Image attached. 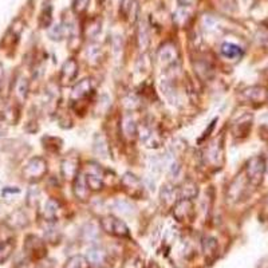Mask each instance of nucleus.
<instances>
[{"instance_id": "nucleus-10", "label": "nucleus", "mask_w": 268, "mask_h": 268, "mask_svg": "<svg viewBox=\"0 0 268 268\" xmlns=\"http://www.w3.org/2000/svg\"><path fill=\"white\" fill-rule=\"evenodd\" d=\"M93 91V81L91 79H82L81 82L72 87L71 91V101H79L83 100Z\"/></svg>"}, {"instance_id": "nucleus-26", "label": "nucleus", "mask_w": 268, "mask_h": 268, "mask_svg": "<svg viewBox=\"0 0 268 268\" xmlns=\"http://www.w3.org/2000/svg\"><path fill=\"white\" fill-rule=\"evenodd\" d=\"M66 35H68V27H66V26L62 25V23L53 26V27L48 30V36H50L53 40H57V42H61L62 39H64Z\"/></svg>"}, {"instance_id": "nucleus-4", "label": "nucleus", "mask_w": 268, "mask_h": 268, "mask_svg": "<svg viewBox=\"0 0 268 268\" xmlns=\"http://www.w3.org/2000/svg\"><path fill=\"white\" fill-rule=\"evenodd\" d=\"M86 180L89 184L91 190H100L104 186V170L100 165L90 162L87 165V175H86Z\"/></svg>"}, {"instance_id": "nucleus-2", "label": "nucleus", "mask_w": 268, "mask_h": 268, "mask_svg": "<svg viewBox=\"0 0 268 268\" xmlns=\"http://www.w3.org/2000/svg\"><path fill=\"white\" fill-rule=\"evenodd\" d=\"M101 227L109 235L118 236V237H128L129 236L128 225L114 216H105L101 220Z\"/></svg>"}, {"instance_id": "nucleus-27", "label": "nucleus", "mask_w": 268, "mask_h": 268, "mask_svg": "<svg viewBox=\"0 0 268 268\" xmlns=\"http://www.w3.org/2000/svg\"><path fill=\"white\" fill-rule=\"evenodd\" d=\"M114 209L117 212H119L121 214H125V216H130V214L134 213L136 208L133 205L130 201L128 200H117L114 203Z\"/></svg>"}, {"instance_id": "nucleus-32", "label": "nucleus", "mask_w": 268, "mask_h": 268, "mask_svg": "<svg viewBox=\"0 0 268 268\" xmlns=\"http://www.w3.org/2000/svg\"><path fill=\"white\" fill-rule=\"evenodd\" d=\"M161 87H162V93H164V95L166 96L169 101H170L172 104H175L176 89L173 87V85H172L169 81H162V85H161Z\"/></svg>"}, {"instance_id": "nucleus-7", "label": "nucleus", "mask_w": 268, "mask_h": 268, "mask_svg": "<svg viewBox=\"0 0 268 268\" xmlns=\"http://www.w3.org/2000/svg\"><path fill=\"white\" fill-rule=\"evenodd\" d=\"M121 182L126 192L132 197H139L142 194V184H141V181L133 173H125L124 177H122Z\"/></svg>"}, {"instance_id": "nucleus-18", "label": "nucleus", "mask_w": 268, "mask_h": 268, "mask_svg": "<svg viewBox=\"0 0 268 268\" xmlns=\"http://www.w3.org/2000/svg\"><path fill=\"white\" fill-rule=\"evenodd\" d=\"M122 133L128 139H133L138 134V126L130 114H126L122 119Z\"/></svg>"}, {"instance_id": "nucleus-14", "label": "nucleus", "mask_w": 268, "mask_h": 268, "mask_svg": "<svg viewBox=\"0 0 268 268\" xmlns=\"http://www.w3.org/2000/svg\"><path fill=\"white\" fill-rule=\"evenodd\" d=\"M192 213V200L181 199L173 208V216L177 222H184Z\"/></svg>"}, {"instance_id": "nucleus-12", "label": "nucleus", "mask_w": 268, "mask_h": 268, "mask_svg": "<svg viewBox=\"0 0 268 268\" xmlns=\"http://www.w3.org/2000/svg\"><path fill=\"white\" fill-rule=\"evenodd\" d=\"M243 96L247 101L250 102H255V104H263L267 101V91H265L264 87H260V86H252V87H248L243 91Z\"/></svg>"}, {"instance_id": "nucleus-9", "label": "nucleus", "mask_w": 268, "mask_h": 268, "mask_svg": "<svg viewBox=\"0 0 268 268\" xmlns=\"http://www.w3.org/2000/svg\"><path fill=\"white\" fill-rule=\"evenodd\" d=\"M179 59V53L176 48L175 44L172 43H166L164 46H161V48L158 50V61L165 66L173 64L175 62H177Z\"/></svg>"}, {"instance_id": "nucleus-15", "label": "nucleus", "mask_w": 268, "mask_h": 268, "mask_svg": "<svg viewBox=\"0 0 268 268\" xmlns=\"http://www.w3.org/2000/svg\"><path fill=\"white\" fill-rule=\"evenodd\" d=\"M78 158L74 156H68L62 162V176L66 180H74L78 175Z\"/></svg>"}, {"instance_id": "nucleus-5", "label": "nucleus", "mask_w": 268, "mask_h": 268, "mask_svg": "<svg viewBox=\"0 0 268 268\" xmlns=\"http://www.w3.org/2000/svg\"><path fill=\"white\" fill-rule=\"evenodd\" d=\"M90 186L86 180V175L83 173H78L74 179V185H72V192L77 200L79 201H87L90 196Z\"/></svg>"}, {"instance_id": "nucleus-17", "label": "nucleus", "mask_w": 268, "mask_h": 268, "mask_svg": "<svg viewBox=\"0 0 268 268\" xmlns=\"http://www.w3.org/2000/svg\"><path fill=\"white\" fill-rule=\"evenodd\" d=\"M149 29L145 20H141L138 25V30H137V43H138L139 51H147L148 46H149Z\"/></svg>"}, {"instance_id": "nucleus-21", "label": "nucleus", "mask_w": 268, "mask_h": 268, "mask_svg": "<svg viewBox=\"0 0 268 268\" xmlns=\"http://www.w3.org/2000/svg\"><path fill=\"white\" fill-rule=\"evenodd\" d=\"M251 124H252V117L251 115H244L236 122V125L233 126V133L235 136L237 137H244L247 136V133L250 132Z\"/></svg>"}, {"instance_id": "nucleus-23", "label": "nucleus", "mask_w": 268, "mask_h": 268, "mask_svg": "<svg viewBox=\"0 0 268 268\" xmlns=\"http://www.w3.org/2000/svg\"><path fill=\"white\" fill-rule=\"evenodd\" d=\"M194 71L201 79H211L213 77V67L208 62L200 61L194 63Z\"/></svg>"}, {"instance_id": "nucleus-20", "label": "nucleus", "mask_w": 268, "mask_h": 268, "mask_svg": "<svg viewBox=\"0 0 268 268\" xmlns=\"http://www.w3.org/2000/svg\"><path fill=\"white\" fill-rule=\"evenodd\" d=\"M220 53L224 58L228 59H239L243 57V50L233 43H223L220 47Z\"/></svg>"}, {"instance_id": "nucleus-38", "label": "nucleus", "mask_w": 268, "mask_h": 268, "mask_svg": "<svg viewBox=\"0 0 268 268\" xmlns=\"http://www.w3.org/2000/svg\"><path fill=\"white\" fill-rule=\"evenodd\" d=\"M90 0H74V11L77 14H81L87 8Z\"/></svg>"}, {"instance_id": "nucleus-33", "label": "nucleus", "mask_w": 268, "mask_h": 268, "mask_svg": "<svg viewBox=\"0 0 268 268\" xmlns=\"http://www.w3.org/2000/svg\"><path fill=\"white\" fill-rule=\"evenodd\" d=\"M100 54H101V47L96 44H91L90 47H87L86 55H87V61L90 63H96L100 61Z\"/></svg>"}, {"instance_id": "nucleus-8", "label": "nucleus", "mask_w": 268, "mask_h": 268, "mask_svg": "<svg viewBox=\"0 0 268 268\" xmlns=\"http://www.w3.org/2000/svg\"><path fill=\"white\" fill-rule=\"evenodd\" d=\"M78 75V63L75 59L70 58L67 61L64 62L63 67L61 71V83L62 85H70L72 81H75Z\"/></svg>"}, {"instance_id": "nucleus-24", "label": "nucleus", "mask_w": 268, "mask_h": 268, "mask_svg": "<svg viewBox=\"0 0 268 268\" xmlns=\"http://www.w3.org/2000/svg\"><path fill=\"white\" fill-rule=\"evenodd\" d=\"M176 196H177V193H176L175 186H172L170 184H165V185L161 188V200H162V203H164L165 205L175 204Z\"/></svg>"}, {"instance_id": "nucleus-35", "label": "nucleus", "mask_w": 268, "mask_h": 268, "mask_svg": "<svg viewBox=\"0 0 268 268\" xmlns=\"http://www.w3.org/2000/svg\"><path fill=\"white\" fill-rule=\"evenodd\" d=\"M44 237L51 243H58V240L61 237V233L55 227H48L47 231H44Z\"/></svg>"}, {"instance_id": "nucleus-37", "label": "nucleus", "mask_w": 268, "mask_h": 268, "mask_svg": "<svg viewBox=\"0 0 268 268\" xmlns=\"http://www.w3.org/2000/svg\"><path fill=\"white\" fill-rule=\"evenodd\" d=\"M188 18H189V12H188L186 10H179L175 15L176 23H177V25H180V26L184 25V23L188 20Z\"/></svg>"}, {"instance_id": "nucleus-11", "label": "nucleus", "mask_w": 268, "mask_h": 268, "mask_svg": "<svg viewBox=\"0 0 268 268\" xmlns=\"http://www.w3.org/2000/svg\"><path fill=\"white\" fill-rule=\"evenodd\" d=\"M138 136H139V138H141V141H142V142L145 143L148 148L160 147V138H158V136L156 134V132H154L153 129L150 128V126H148V125L141 126V128L138 129Z\"/></svg>"}, {"instance_id": "nucleus-16", "label": "nucleus", "mask_w": 268, "mask_h": 268, "mask_svg": "<svg viewBox=\"0 0 268 268\" xmlns=\"http://www.w3.org/2000/svg\"><path fill=\"white\" fill-rule=\"evenodd\" d=\"M26 250L34 257H43L46 255V247L43 241L35 236H30L26 241Z\"/></svg>"}, {"instance_id": "nucleus-28", "label": "nucleus", "mask_w": 268, "mask_h": 268, "mask_svg": "<svg viewBox=\"0 0 268 268\" xmlns=\"http://www.w3.org/2000/svg\"><path fill=\"white\" fill-rule=\"evenodd\" d=\"M82 235H83V239H85L86 241L94 243V241L98 240V236H100V233H98V228H96L95 225L86 224L85 227H83Z\"/></svg>"}, {"instance_id": "nucleus-36", "label": "nucleus", "mask_w": 268, "mask_h": 268, "mask_svg": "<svg viewBox=\"0 0 268 268\" xmlns=\"http://www.w3.org/2000/svg\"><path fill=\"white\" fill-rule=\"evenodd\" d=\"M124 106H125L128 110H136L139 106L138 98H137L136 95H132V94H130V95H128L125 100H124Z\"/></svg>"}, {"instance_id": "nucleus-30", "label": "nucleus", "mask_w": 268, "mask_h": 268, "mask_svg": "<svg viewBox=\"0 0 268 268\" xmlns=\"http://www.w3.org/2000/svg\"><path fill=\"white\" fill-rule=\"evenodd\" d=\"M203 250L207 256L214 255V252L217 251V241H216V239H213V237H204Z\"/></svg>"}, {"instance_id": "nucleus-22", "label": "nucleus", "mask_w": 268, "mask_h": 268, "mask_svg": "<svg viewBox=\"0 0 268 268\" xmlns=\"http://www.w3.org/2000/svg\"><path fill=\"white\" fill-rule=\"evenodd\" d=\"M197 193H199V188H197L196 182H193L192 180H186V181L182 182L181 190H180L181 199L192 200L197 196Z\"/></svg>"}, {"instance_id": "nucleus-19", "label": "nucleus", "mask_w": 268, "mask_h": 268, "mask_svg": "<svg viewBox=\"0 0 268 268\" xmlns=\"http://www.w3.org/2000/svg\"><path fill=\"white\" fill-rule=\"evenodd\" d=\"M93 149L94 153L101 158H107L109 157V145L106 142V138H105L102 134H96L94 137V142H93Z\"/></svg>"}, {"instance_id": "nucleus-29", "label": "nucleus", "mask_w": 268, "mask_h": 268, "mask_svg": "<svg viewBox=\"0 0 268 268\" xmlns=\"http://www.w3.org/2000/svg\"><path fill=\"white\" fill-rule=\"evenodd\" d=\"M87 267H89V261H87L86 257L81 256V255L70 257L67 260V263H66V265H64V268H87Z\"/></svg>"}, {"instance_id": "nucleus-31", "label": "nucleus", "mask_w": 268, "mask_h": 268, "mask_svg": "<svg viewBox=\"0 0 268 268\" xmlns=\"http://www.w3.org/2000/svg\"><path fill=\"white\" fill-rule=\"evenodd\" d=\"M14 250V246L10 241H0V264L7 260L11 256V252Z\"/></svg>"}, {"instance_id": "nucleus-13", "label": "nucleus", "mask_w": 268, "mask_h": 268, "mask_svg": "<svg viewBox=\"0 0 268 268\" xmlns=\"http://www.w3.org/2000/svg\"><path fill=\"white\" fill-rule=\"evenodd\" d=\"M86 259H87L89 265H91V267H102L106 261V251L104 248H100V247H93L87 251Z\"/></svg>"}, {"instance_id": "nucleus-6", "label": "nucleus", "mask_w": 268, "mask_h": 268, "mask_svg": "<svg viewBox=\"0 0 268 268\" xmlns=\"http://www.w3.org/2000/svg\"><path fill=\"white\" fill-rule=\"evenodd\" d=\"M205 161H208L212 166H220L223 162V147L222 142L213 139L205 149Z\"/></svg>"}, {"instance_id": "nucleus-3", "label": "nucleus", "mask_w": 268, "mask_h": 268, "mask_svg": "<svg viewBox=\"0 0 268 268\" xmlns=\"http://www.w3.org/2000/svg\"><path fill=\"white\" fill-rule=\"evenodd\" d=\"M47 172V164L46 161L42 157H35L30 161L29 164L26 165L25 170H23V176L30 181H35V180L42 179L43 176L46 175Z\"/></svg>"}, {"instance_id": "nucleus-39", "label": "nucleus", "mask_w": 268, "mask_h": 268, "mask_svg": "<svg viewBox=\"0 0 268 268\" xmlns=\"http://www.w3.org/2000/svg\"><path fill=\"white\" fill-rule=\"evenodd\" d=\"M2 77H3V67H2V64H0V83H2Z\"/></svg>"}, {"instance_id": "nucleus-25", "label": "nucleus", "mask_w": 268, "mask_h": 268, "mask_svg": "<svg viewBox=\"0 0 268 268\" xmlns=\"http://www.w3.org/2000/svg\"><path fill=\"white\" fill-rule=\"evenodd\" d=\"M58 211H59V204L55 200H48L44 205V211H43V216L48 223L55 222L57 218Z\"/></svg>"}, {"instance_id": "nucleus-34", "label": "nucleus", "mask_w": 268, "mask_h": 268, "mask_svg": "<svg viewBox=\"0 0 268 268\" xmlns=\"http://www.w3.org/2000/svg\"><path fill=\"white\" fill-rule=\"evenodd\" d=\"M29 91V82L25 78H20L16 83V95L20 101H25Z\"/></svg>"}, {"instance_id": "nucleus-1", "label": "nucleus", "mask_w": 268, "mask_h": 268, "mask_svg": "<svg viewBox=\"0 0 268 268\" xmlns=\"http://www.w3.org/2000/svg\"><path fill=\"white\" fill-rule=\"evenodd\" d=\"M247 180L251 185L259 186L263 181L265 173V160L261 156H255L247 162Z\"/></svg>"}]
</instances>
